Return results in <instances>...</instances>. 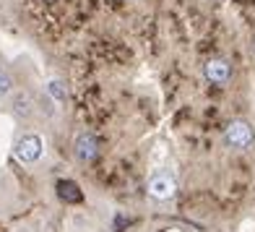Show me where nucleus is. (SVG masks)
<instances>
[{
    "mask_svg": "<svg viewBox=\"0 0 255 232\" xmlns=\"http://www.w3.org/2000/svg\"><path fill=\"white\" fill-rule=\"evenodd\" d=\"M42 138L37 136V133H24L16 141V146H13V154H16V159L18 162H24V165H31V162H37L39 157H42Z\"/></svg>",
    "mask_w": 255,
    "mask_h": 232,
    "instance_id": "1",
    "label": "nucleus"
},
{
    "mask_svg": "<svg viewBox=\"0 0 255 232\" xmlns=\"http://www.w3.org/2000/svg\"><path fill=\"white\" fill-rule=\"evenodd\" d=\"M224 141L232 146V149H248L253 141H255V133L250 128V123L245 120H232L224 131Z\"/></svg>",
    "mask_w": 255,
    "mask_h": 232,
    "instance_id": "2",
    "label": "nucleus"
},
{
    "mask_svg": "<svg viewBox=\"0 0 255 232\" xmlns=\"http://www.w3.org/2000/svg\"><path fill=\"white\" fill-rule=\"evenodd\" d=\"M148 193H151L156 201H169L172 196L177 193V183L172 175H167V172H156V175L148 178Z\"/></svg>",
    "mask_w": 255,
    "mask_h": 232,
    "instance_id": "3",
    "label": "nucleus"
},
{
    "mask_svg": "<svg viewBox=\"0 0 255 232\" xmlns=\"http://www.w3.org/2000/svg\"><path fill=\"white\" fill-rule=\"evenodd\" d=\"M203 73H206V78L211 81V84L224 86V84H229V78H232V65L227 60H222V57H211V60L203 65Z\"/></svg>",
    "mask_w": 255,
    "mask_h": 232,
    "instance_id": "4",
    "label": "nucleus"
},
{
    "mask_svg": "<svg viewBox=\"0 0 255 232\" xmlns=\"http://www.w3.org/2000/svg\"><path fill=\"white\" fill-rule=\"evenodd\" d=\"M73 149H76V157L81 162H91V159H97V154H99V141H97L94 133H78Z\"/></svg>",
    "mask_w": 255,
    "mask_h": 232,
    "instance_id": "5",
    "label": "nucleus"
},
{
    "mask_svg": "<svg viewBox=\"0 0 255 232\" xmlns=\"http://www.w3.org/2000/svg\"><path fill=\"white\" fill-rule=\"evenodd\" d=\"M57 199L65 201V204H81L84 201V191L78 188L76 180H57Z\"/></svg>",
    "mask_w": 255,
    "mask_h": 232,
    "instance_id": "6",
    "label": "nucleus"
},
{
    "mask_svg": "<svg viewBox=\"0 0 255 232\" xmlns=\"http://www.w3.org/2000/svg\"><path fill=\"white\" fill-rule=\"evenodd\" d=\"M13 112L18 115V118H29V115H31V97L18 94V97L13 99Z\"/></svg>",
    "mask_w": 255,
    "mask_h": 232,
    "instance_id": "7",
    "label": "nucleus"
},
{
    "mask_svg": "<svg viewBox=\"0 0 255 232\" xmlns=\"http://www.w3.org/2000/svg\"><path fill=\"white\" fill-rule=\"evenodd\" d=\"M47 91H50V97L57 99V102H65V97H68L65 84H63V81H57V78H52L50 84H47Z\"/></svg>",
    "mask_w": 255,
    "mask_h": 232,
    "instance_id": "8",
    "label": "nucleus"
},
{
    "mask_svg": "<svg viewBox=\"0 0 255 232\" xmlns=\"http://www.w3.org/2000/svg\"><path fill=\"white\" fill-rule=\"evenodd\" d=\"M10 89H13V78H10L8 71H3V68H0V97H5Z\"/></svg>",
    "mask_w": 255,
    "mask_h": 232,
    "instance_id": "9",
    "label": "nucleus"
},
{
    "mask_svg": "<svg viewBox=\"0 0 255 232\" xmlns=\"http://www.w3.org/2000/svg\"><path fill=\"white\" fill-rule=\"evenodd\" d=\"M253 50H255V42H253Z\"/></svg>",
    "mask_w": 255,
    "mask_h": 232,
    "instance_id": "10",
    "label": "nucleus"
}]
</instances>
